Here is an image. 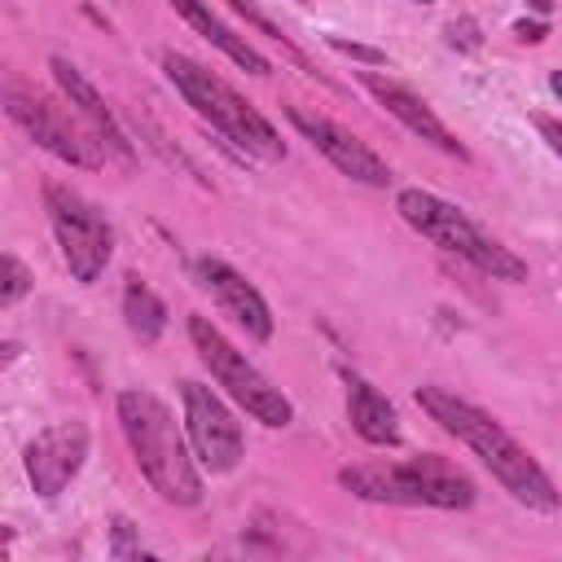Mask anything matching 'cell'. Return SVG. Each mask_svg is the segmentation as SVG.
Returning a JSON list of instances; mask_svg holds the SVG:
<instances>
[{
    "label": "cell",
    "mask_w": 562,
    "mask_h": 562,
    "mask_svg": "<svg viewBox=\"0 0 562 562\" xmlns=\"http://www.w3.org/2000/svg\"><path fill=\"white\" fill-rule=\"evenodd\" d=\"M338 483L356 492L360 501H386V505H435V509H470L479 487L474 479L452 465L439 452H422L408 461H369L338 470Z\"/></svg>",
    "instance_id": "4"
},
{
    "label": "cell",
    "mask_w": 562,
    "mask_h": 562,
    "mask_svg": "<svg viewBox=\"0 0 562 562\" xmlns=\"http://www.w3.org/2000/svg\"><path fill=\"white\" fill-rule=\"evenodd\" d=\"M180 400H184V435L193 443V457L211 474H228L241 461V426H237V417L228 413V404L211 386H202L193 378L180 382Z\"/></svg>",
    "instance_id": "9"
},
{
    "label": "cell",
    "mask_w": 562,
    "mask_h": 562,
    "mask_svg": "<svg viewBox=\"0 0 562 562\" xmlns=\"http://www.w3.org/2000/svg\"><path fill=\"white\" fill-rule=\"evenodd\" d=\"M325 44L342 57H356V61H369V66H382L386 61V48H373V44H356V40H342V35H325Z\"/></svg>",
    "instance_id": "20"
},
{
    "label": "cell",
    "mask_w": 562,
    "mask_h": 562,
    "mask_svg": "<svg viewBox=\"0 0 562 562\" xmlns=\"http://www.w3.org/2000/svg\"><path fill=\"white\" fill-rule=\"evenodd\" d=\"M299 4H303V0H299Z\"/></svg>",
    "instance_id": "27"
},
{
    "label": "cell",
    "mask_w": 562,
    "mask_h": 562,
    "mask_svg": "<svg viewBox=\"0 0 562 562\" xmlns=\"http://www.w3.org/2000/svg\"><path fill=\"white\" fill-rule=\"evenodd\" d=\"M189 338H193L198 360H202L206 373L215 378V386H224V395H228L233 404H241L255 422H263V426H272V430H281V426L294 422V404L281 395V386H272V382L246 360V351H237L206 316H189Z\"/></svg>",
    "instance_id": "6"
},
{
    "label": "cell",
    "mask_w": 562,
    "mask_h": 562,
    "mask_svg": "<svg viewBox=\"0 0 562 562\" xmlns=\"http://www.w3.org/2000/svg\"><path fill=\"white\" fill-rule=\"evenodd\" d=\"M48 66H53L57 88H61V92L70 97V105L79 110V119H83V123H88V127L101 136L105 154H110L114 162H123V167H127V162H132V140L123 136V127H119L114 110L105 105V97H101V92H97V88H92V83H88V79H83V75H79V70L66 61V57H53Z\"/></svg>",
    "instance_id": "13"
},
{
    "label": "cell",
    "mask_w": 562,
    "mask_h": 562,
    "mask_svg": "<svg viewBox=\"0 0 562 562\" xmlns=\"http://www.w3.org/2000/svg\"><path fill=\"white\" fill-rule=\"evenodd\" d=\"M479 26L470 22V18H461V22H448V44L452 48H465V53H474L479 48V35H474Z\"/></svg>",
    "instance_id": "22"
},
{
    "label": "cell",
    "mask_w": 562,
    "mask_h": 562,
    "mask_svg": "<svg viewBox=\"0 0 562 562\" xmlns=\"http://www.w3.org/2000/svg\"><path fill=\"white\" fill-rule=\"evenodd\" d=\"M549 88H553V97L562 101V70H553V79H549Z\"/></svg>",
    "instance_id": "25"
},
{
    "label": "cell",
    "mask_w": 562,
    "mask_h": 562,
    "mask_svg": "<svg viewBox=\"0 0 562 562\" xmlns=\"http://www.w3.org/2000/svg\"><path fill=\"white\" fill-rule=\"evenodd\" d=\"M44 206H48V224H53V237L61 246L70 277L79 285H92L114 255V233H110L105 215L83 193H75L70 184H57V180L44 184Z\"/></svg>",
    "instance_id": "7"
},
{
    "label": "cell",
    "mask_w": 562,
    "mask_h": 562,
    "mask_svg": "<svg viewBox=\"0 0 562 562\" xmlns=\"http://www.w3.org/2000/svg\"><path fill=\"white\" fill-rule=\"evenodd\" d=\"M228 4H233V9H237V13H241V18H246V22H250V26H259V31H263V35H268V40H277V44H281V48H285V53H290V61H294V66H299V70H307V75H316V70H312V66H307V61H303V53H294V44H290V35H285V31H281V26H272V22H268V18H263V13H259V9H255V4H250V0H228Z\"/></svg>",
    "instance_id": "18"
},
{
    "label": "cell",
    "mask_w": 562,
    "mask_h": 562,
    "mask_svg": "<svg viewBox=\"0 0 562 562\" xmlns=\"http://www.w3.org/2000/svg\"><path fill=\"white\" fill-rule=\"evenodd\" d=\"M531 123H536V132L544 136V145L562 158V123H558V119H549V114H531Z\"/></svg>",
    "instance_id": "23"
},
{
    "label": "cell",
    "mask_w": 562,
    "mask_h": 562,
    "mask_svg": "<svg viewBox=\"0 0 562 562\" xmlns=\"http://www.w3.org/2000/svg\"><path fill=\"white\" fill-rule=\"evenodd\" d=\"M171 9L202 35V40H211L228 61H237L241 70H250V75H272V66H268V57L246 40V35H237V31H228L202 0H171Z\"/></svg>",
    "instance_id": "16"
},
{
    "label": "cell",
    "mask_w": 562,
    "mask_h": 562,
    "mask_svg": "<svg viewBox=\"0 0 562 562\" xmlns=\"http://www.w3.org/2000/svg\"><path fill=\"white\" fill-rule=\"evenodd\" d=\"M360 83L386 105V114H395L413 136H422L426 145H435V149H443V154H452V158H465V149H461V140L443 127V119L417 97V92H408L404 83H395V79H382V75H360Z\"/></svg>",
    "instance_id": "14"
},
{
    "label": "cell",
    "mask_w": 562,
    "mask_h": 562,
    "mask_svg": "<svg viewBox=\"0 0 562 562\" xmlns=\"http://www.w3.org/2000/svg\"><path fill=\"white\" fill-rule=\"evenodd\" d=\"M0 307H13L26 290H31V272L22 268V259L18 255H0Z\"/></svg>",
    "instance_id": "19"
},
{
    "label": "cell",
    "mask_w": 562,
    "mask_h": 562,
    "mask_svg": "<svg viewBox=\"0 0 562 562\" xmlns=\"http://www.w3.org/2000/svg\"><path fill=\"white\" fill-rule=\"evenodd\" d=\"M123 439L132 448L136 470L167 505H198L202 501V474L193 465V443H184L171 408L149 391H119L114 400Z\"/></svg>",
    "instance_id": "2"
},
{
    "label": "cell",
    "mask_w": 562,
    "mask_h": 562,
    "mask_svg": "<svg viewBox=\"0 0 562 562\" xmlns=\"http://www.w3.org/2000/svg\"><path fill=\"white\" fill-rule=\"evenodd\" d=\"M123 321H127V329H132L140 342H158L162 329H167V307H162V299H158L149 285H140V281L132 277L127 290H123Z\"/></svg>",
    "instance_id": "17"
},
{
    "label": "cell",
    "mask_w": 562,
    "mask_h": 562,
    "mask_svg": "<svg viewBox=\"0 0 562 562\" xmlns=\"http://www.w3.org/2000/svg\"><path fill=\"white\" fill-rule=\"evenodd\" d=\"M417 404L430 413V422H439L452 439H461L487 470L492 479L527 509H540V514H553L558 509V487L553 479L540 470V461L483 408H474L470 400L443 391V386H417Z\"/></svg>",
    "instance_id": "1"
},
{
    "label": "cell",
    "mask_w": 562,
    "mask_h": 562,
    "mask_svg": "<svg viewBox=\"0 0 562 562\" xmlns=\"http://www.w3.org/2000/svg\"><path fill=\"white\" fill-rule=\"evenodd\" d=\"M4 110H9V119L40 145V149H48L53 158H61V162H70V167H88V171H97V167H105V145H101V136L92 132V127H83L66 105H57L53 97H40V92H22L18 83H9L4 88Z\"/></svg>",
    "instance_id": "8"
},
{
    "label": "cell",
    "mask_w": 562,
    "mask_h": 562,
    "mask_svg": "<svg viewBox=\"0 0 562 562\" xmlns=\"http://www.w3.org/2000/svg\"><path fill=\"white\" fill-rule=\"evenodd\" d=\"M395 211H400V220H404L413 233H422V237L435 241L439 250H448V255L474 263V268L487 272L492 281H527V263H522L509 246H501L496 237H487L461 206L443 202L439 193L400 189Z\"/></svg>",
    "instance_id": "5"
},
{
    "label": "cell",
    "mask_w": 562,
    "mask_h": 562,
    "mask_svg": "<svg viewBox=\"0 0 562 562\" xmlns=\"http://www.w3.org/2000/svg\"><path fill=\"white\" fill-rule=\"evenodd\" d=\"M285 119L342 171V176H351V180H360V184H373V189H382V184H391V167L360 140V136H351L347 127H338L334 119H325V114H312V110H303V105H290L285 110Z\"/></svg>",
    "instance_id": "11"
},
{
    "label": "cell",
    "mask_w": 562,
    "mask_h": 562,
    "mask_svg": "<svg viewBox=\"0 0 562 562\" xmlns=\"http://www.w3.org/2000/svg\"><path fill=\"white\" fill-rule=\"evenodd\" d=\"M417 4H435V0H417Z\"/></svg>",
    "instance_id": "26"
},
{
    "label": "cell",
    "mask_w": 562,
    "mask_h": 562,
    "mask_svg": "<svg viewBox=\"0 0 562 562\" xmlns=\"http://www.w3.org/2000/svg\"><path fill=\"white\" fill-rule=\"evenodd\" d=\"M162 70L176 83V92L184 97V105H193L198 119H206L215 132H224V140H233L241 154H255L263 162H281L285 145L277 136V127L215 70H206L202 61L184 57V53H162Z\"/></svg>",
    "instance_id": "3"
},
{
    "label": "cell",
    "mask_w": 562,
    "mask_h": 562,
    "mask_svg": "<svg viewBox=\"0 0 562 562\" xmlns=\"http://www.w3.org/2000/svg\"><path fill=\"white\" fill-rule=\"evenodd\" d=\"M347 417H351V430L373 443V448H395L400 443V413L395 404L360 373H347Z\"/></svg>",
    "instance_id": "15"
},
{
    "label": "cell",
    "mask_w": 562,
    "mask_h": 562,
    "mask_svg": "<svg viewBox=\"0 0 562 562\" xmlns=\"http://www.w3.org/2000/svg\"><path fill=\"white\" fill-rule=\"evenodd\" d=\"M88 461V426L83 422H53L26 443V479L40 496H61L70 479Z\"/></svg>",
    "instance_id": "10"
},
{
    "label": "cell",
    "mask_w": 562,
    "mask_h": 562,
    "mask_svg": "<svg viewBox=\"0 0 562 562\" xmlns=\"http://www.w3.org/2000/svg\"><path fill=\"white\" fill-rule=\"evenodd\" d=\"M193 277H198V285L220 303V312L233 316V321L246 329V338H255V342H268V338H272V312H268L263 294H259L237 268H228V263L215 259V255H202V259L193 263Z\"/></svg>",
    "instance_id": "12"
},
{
    "label": "cell",
    "mask_w": 562,
    "mask_h": 562,
    "mask_svg": "<svg viewBox=\"0 0 562 562\" xmlns=\"http://www.w3.org/2000/svg\"><path fill=\"white\" fill-rule=\"evenodd\" d=\"M110 553H114V558H136V553H140V544L132 540V522H127V518H114V540H110Z\"/></svg>",
    "instance_id": "21"
},
{
    "label": "cell",
    "mask_w": 562,
    "mask_h": 562,
    "mask_svg": "<svg viewBox=\"0 0 562 562\" xmlns=\"http://www.w3.org/2000/svg\"><path fill=\"white\" fill-rule=\"evenodd\" d=\"M514 35H518L522 44H540V40L549 35V26H544V22H527V18H522V22H514Z\"/></svg>",
    "instance_id": "24"
}]
</instances>
